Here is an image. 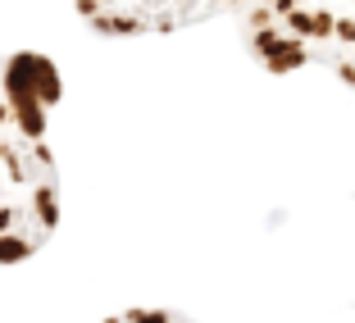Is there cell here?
<instances>
[{
  "mask_svg": "<svg viewBox=\"0 0 355 323\" xmlns=\"http://www.w3.org/2000/svg\"><path fill=\"white\" fill-rule=\"evenodd\" d=\"M60 69L46 55H0V264H19L51 241L60 223V168L51 119Z\"/></svg>",
  "mask_w": 355,
  "mask_h": 323,
  "instance_id": "1",
  "label": "cell"
},
{
  "mask_svg": "<svg viewBox=\"0 0 355 323\" xmlns=\"http://www.w3.org/2000/svg\"><path fill=\"white\" fill-rule=\"evenodd\" d=\"M73 5L105 37H146V32H178L219 10H241L246 0H73Z\"/></svg>",
  "mask_w": 355,
  "mask_h": 323,
  "instance_id": "2",
  "label": "cell"
},
{
  "mask_svg": "<svg viewBox=\"0 0 355 323\" xmlns=\"http://www.w3.org/2000/svg\"><path fill=\"white\" fill-rule=\"evenodd\" d=\"M333 46H342V55H355V5H346V10H337ZM342 55H333V60H342Z\"/></svg>",
  "mask_w": 355,
  "mask_h": 323,
  "instance_id": "3",
  "label": "cell"
},
{
  "mask_svg": "<svg viewBox=\"0 0 355 323\" xmlns=\"http://www.w3.org/2000/svg\"><path fill=\"white\" fill-rule=\"evenodd\" d=\"M105 323H191V319H182L173 310H128V314H114V319H105Z\"/></svg>",
  "mask_w": 355,
  "mask_h": 323,
  "instance_id": "4",
  "label": "cell"
}]
</instances>
